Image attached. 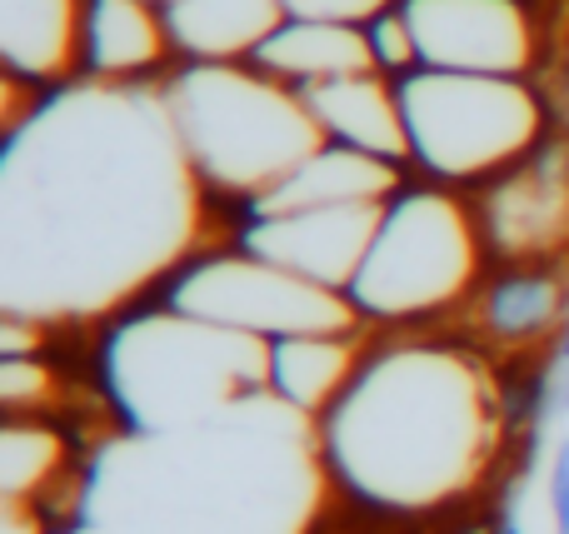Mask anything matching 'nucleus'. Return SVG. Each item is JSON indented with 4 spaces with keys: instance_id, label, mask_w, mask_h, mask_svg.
<instances>
[{
    "instance_id": "f257e3e1",
    "label": "nucleus",
    "mask_w": 569,
    "mask_h": 534,
    "mask_svg": "<svg viewBox=\"0 0 569 534\" xmlns=\"http://www.w3.org/2000/svg\"><path fill=\"white\" fill-rule=\"evenodd\" d=\"M206 235L196 175L166 90L80 80L10 125L0 170L6 315L100 320L180 275Z\"/></svg>"
},
{
    "instance_id": "f03ea898",
    "label": "nucleus",
    "mask_w": 569,
    "mask_h": 534,
    "mask_svg": "<svg viewBox=\"0 0 569 534\" xmlns=\"http://www.w3.org/2000/svg\"><path fill=\"white\" fill-rule=\"evenodd\" d=\"M515 430L500 370L465 340L405 330L315 420L335 490L380 515H435L485 490Z\"/></svg>"
},
{
    "instance_id": "7ed1b4c3",
    "label": "nucleus",
    "mask_w": 569,
    "mask_h": 534,
    "mask_svg": "<svg viewBox=\"0 0 569 534\" xmlns=\"http://www.w3.org/2000/svg\"><path fill=\"white\" fill-rule=\"evenodd\" d=\"M166 105L206 190L246 205L266 200L325 145L305 90L256 60H190L166 85Z\"/></svg>"
},
{
    "instance_id": "20e7f679",
    "label": "nucleus",
    "mask_w": 569,
    "mask_h": 534,
    "mask_svg": "<svg viewBox=\"0 0 569 534\" xmlns=\"http://www.w3.org/2000/svg\"><path fill=\"white\" fill-rule=\"evenodd\" d=\"M485 250L480 210H470L455 190H400L385 205L370 255L345 295L365 325L425 330L480 295Z\"/></svg>"
},
{
    "instance_id": "39448f33",
    "label": "nucleus",
    "mask_w": 569,
    "mask_h": 534,
    "mask_svg": "<svg viewBox=\"0 0 569 534\" xmlns=\"http://www.w3.org/2000/svg\"><path fill=\"white\" fill-rule=\"evenodd\" d=\"M266 340L220 330L210 320L160 310L150 320L120 325L106 345V375L116 405L136 425H166V420L216 410L230 400H250L266 390Z\"/></svg>"
},
{
    "instance_id": "423d86ee",
    "label": "nucleus",
    "mask_w": 569,
    "mask_h": 534,
    "mask_svg": "<svg viewBox=\"0 0 569 534\" xmlns=\"http://www.w3.org/2000/svg\"><path fill=\"white\" fill-rule=\"evenodd\" d=\"M400 105L410 160L450 185L500 180L530 160L545 135V105L520 75L420 66L400 75Z\"/></svg>"
},
{
    "instance_id": "0eeeda50",
    "label": "nucleus",
    "mask_w": 569,
    "mask_h": 534,
    "mask_svg": "<svg viewBox=\"0 0 569 534\" xmlns=\"http://www.w3.org/2000/svg\"><path fill=\"white\" fill-rule=\"evenodd\" d=\"M166 305L180 315L210 320L220 330H236L250 340H284V335H345L365 330L360 310L345 290L320 280H305L256 250H210L196 255L180 275H170Z\"/></svg>"
},
{
    "instance_id": "6e6552de",
    "label": "nucleus",
    "mask_w": 569,
    "mask_h": 534,
    "mask_svg": "<svg viewBox=\"0 0 569 534\" xmlns=\"http://www.w3.org/2000/svg\"><path fill=\"white\" fill-rule=\"evenodd\" d=\"M420 66L470 75H525L535 66V20L520 0H400Z\"/></svg>"
},
{
    "instance_id": "1a4fd4ad",
    "label": "nucleus",
    "mask_w": 569,
    "mask_h": 534,
    "mask_svg": "<svg viewBox=\"0 0 569 534\" xmlns=\"http://www.w3.org/2000/svg\"><path fill=\"white\" fill-rule=\"evenodd\" d=\"M380 215L385 205L276 210V215H250V225L240 230V245L305 280H320L330 290H350V280L360 275L365 255H370Z\"/></svg>"
},
{
    "instance_id": "9d476101",
    "label": "nucleus",
    "mask_w": 569,
    "mask_h": 534,
    "mask_svg": "<svg viewBox=\"0 0 569 534\" xmlns=\"http://www.w3.org/2000/svg\"><path fill=\"white\" fill-rule=\"evenodd\" d=\"M485 245L510 265H550L569 245V165L555 155H530L480 200Z\"/></svg>"
},
{
    "instance_id": "9b49d317",
    "label": "nucleus",
    "mask_w": 569,
    "mask_h": 534,
    "mask_svg": "<svg viewBox=\"0 0 569 534\" xmlns=\"http://www.w3.org/2000/svg\"><path fill=\"white\" fill-rule=\"evenodd\" d=\"M305 100H310L325 140L350 145V150H365V155L395 160V165L410 160V130H405L400 80H390L385 70L325 80V85L305 90Z\"/></svg>"
},
{
    "instance_id": "f8f14e48",
    "label": "nucleus",
    "mask_w": 569,
    "mask_h": 534,
    "mask_svg": "<svg viewBox=\"0 0 569 534\" xmlns=\"http://www.w3.org/2000/svg\"><path fill=\"white\" fill-rule=\"evenodd\" d=\"M370 340L365 330H345V335H284L270 340L266 360V395L280 400L290 415L320 420L335 400L350 390L360 375Z\"/></svg>"
},
{
    "instance_id": "ddd939ff",
    "label": "nucleus",
    "mask_w": 569,
    "mask_h": 534,
    "mask_svg": "<svg viewBox=\"0 0 569 534\" xmlns=\"http://www.w3.org/2000/svg\"><path fill=\"white\" fill-rule=\"evenodd\" d=\"M86 0H0V56L16 80L66 85L80 70Z\"/></svg>"
},
{
    "instance_id": "4468645a",
    "label": "nucleus",
    "mask_w": 569,
    "mask_h": 534,
    "mask_svg": "<svg viewBox=\"0 0 569 534\" xmlns=\"http://www.w3.org/2000/svg\"><path fill=\"white\" fill-rule=\"evenodd\" d=\"M395 195H400V165L395 160L325 140L300 170H290L266 200L250 205V215L310 210V205H390Z\"/></svg>"
},
{
    "instance_id": "2eb2a0df",
    "label": "nucleus",
    "mask_w": 569,
    "mask_h": 534,
    "mask_svg": "<svg viewBox=\"0 0 569 534\" xmlns=\"http://www.w3.org/2000/svg\"><path fill=\"white\" fill-rule=\"evenodd\" d=\"M176 50L166 6L156 0H86L80 66L90 80H146Z\"/></svg>"
},
{
    "instance_id": "dca6fc26",
    "label": "nucleus",
    "mask_w": 569,
    "mask_h": 534,
    "mask_svg": "<svg viewBox=\"0 0 569 534\" xmlns=\"http://www.w3.org/2000/svg\"><path fill=\"white\" fill-rule=\"evenodd\" d=\"M470 310H475L480 335L505 350L545 345L555 330H569L565 275L550 265H515L505 280L485 285L470 300Z\"/></svg>"
},
{
    "instance_id": "f3484780",
    "label": "nucleus",
    "mask_w": 569,
    "mask_h": 534,
    "mask_svg": "<svg viewBox=\"0 0 569 534\" xmlns=\"http://www.w3.org/2000/svg\"><path fill=\"white\" fill-rule=\"evenodd\" d=\"M170 40L186 60H256L284 26L280 0H170Z\"/></svg>"
},
{
    "instance_id": "a211bd4d",
    "label": "nucleus",
    "mask_w": 569,
    "mask_h": 534,
    "mask_svg": "<svg viewBox=\"0 0 569 534\" xmlns=\"http://www.w3.org/2000/svg\"><path fill=\"white\" fill-rule=\"evenodd\" d=\"M256 66L280 75L284 85L310 90L340 75H365L375 66L370 30L365 26H335V20H284L276 36L260 46Z\"/></svg>"
},
{
    "instance_id": "6ab92c4d",
    "label": "nucleus",
    "mask_w": 569,
    "mask_h": 534,
    "mask_svg": "<svg viewBox=\"0 0 569 534\" xmlns=\"http://www.w3.org/2000/svg\"><path fill=\"white\" fill-rule=\"evenodd\" d=\"M66 475V440L36 415H10L6 435H0V480H6V500L20 505H40L56 480Z\"/></svg>"
},
{
    "instance_id": "aec40b11",
    "label": "nucleus",
    "mask_w": 569,
    "mask_h": 534,
    "mask_svg": "<svg viewBox=\"0 0 569 534\" xmlns=\"http://www.w3.org/2000/svg\"><path fill=\"white\" fill-rule=\"evenodd\" d=\"M0 400L10 415H36L56 405V370L40 355H6L0 365Z\"/></svg>"
},
{
    "instance_id": "412c9836",
    "label": "nucleus",
    "mask_w": 569,
    "mask_h": 534,
    "mask_svg": "<svg viewBox=\"0 0 569 534\" xmlns=\"http://www.w3.org/2000/svg\"><path fill=\"white\" fill-rule=\"evenodd\" d=\"M370 50H375V66L385 70V75H410V70H420V46H415V30L410 20H405L400 6H390L385 16H375L370 26Z\"/></svg>"
},
{
    "instance_id": "4be33fe9",
    "label": "nucleus",
    "mask_w": 569,
    "mask_h": 534,
    "mask_svg": "<svg viewBox=\"0 0 569 534\" xmlns=\"http://www.w3.org/2000/svg\"><path fill=\"white\" fill-rule=\"evenodd\" d=\"M284 20H335V26H370L400 0H280Z\"/></svg>"
},
{
    "instance_id": "5701e85b",
    "label": "nucleus",
    "mask_w": 569,
    "mask_h": 534,
    "mask_svg": "<svg viewBox=\"0 0 569 534\" xmlns=\"http://www.w3.org/2000/svg\"><path fill=\"white\" fill-rule=\"evenodd\" d=\"M6 534H46V515H40V505L6 500Z\"/></svg>"
},
{
    "instance_id": "b1692460",
    "label": "nucleus",
    "mask_w": 569,
    "mask_h": 534,
    "mask_svg": "<svg viewBox=\"0 0 569 534\" xmlns=\"http://www.w3.org/2000/svg\"><path fill=\"white\" fill-rule=\"evenodd\" d=\"M555 520H560V534H569V445L560 450V465H555Z\"/></svg>"
},
{
    "instance_id": "393cba45",
    "label": "nucleus",
    "mask_w": 569,
    "mask_h": 534,
    "mask_svg": "<svg viewBox=\"0 0 569 534\" xmlns=\"http://www.w3.org/2000/svg\"><path fill=\"white\" fill-rule=\"evenodd\" d=\"M500 534H520V530H515V525H505V530H500Z\"/></svg>"
},
{
    "instance_id": "a878e982",
    "label": "nucleus",
    "mask_w": 569,
    "mask_h": 534,
    "mask_svg": "<svg viewBox=\"0 0 569 534\" xmlns=\"http://www.w3.org/2000/svg\"><path fill=\"white\" fill-rule=\"evenodd\" d=\"M156 6H170V0H156Z\"/></svg>"
}]
</instances>
